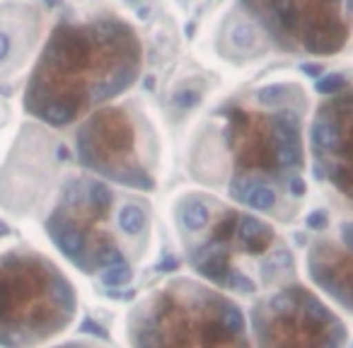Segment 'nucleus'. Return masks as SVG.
Returning a JSON list of instances; mask_svg holds the SVG:
<instances>
[{
    "instance_id": "obj_1",
    "label": "nucleus",
    "mask_w": 353,
    "mask_h": 348,
    "mask_svg": "<svg viewBox=\"0 0 353 348\" xmlns=\"http://www.w3.org/2000/svg\"><path fill=\"white\" fill-rule=\"evenodd\" d=\"M141 41L114 17L61 25L30 80L25 107L51 126H68L92 104L126 92L141 73Z\"/></svg>"
},
{
    "instance_id": "obj_12",
    "label": "nucleus",
    "mask_w": 353,
    "mask_h": 348,
    "mask_svg": "<svg viewBox=\"0 0 353 348\" xmlns=\"http://www.w3.org/2000/svg\"><path fill=\"white\" fill-rule=\"evenodd\" d=\"M235 237L245 252L261 254V252L269 249L271 242H274V227L261 223L259 218H254V216H240L237 218Z\"/></svg>"
},
{
    "instance_id": "obj_20",
    "label": "nucleus",
    "mask_w": 353,
    "mask_h": 348,
    "mask_svg": "<svg viewBox=\"0 0 353 348\" xmlns=\"http://www.w3.org/2000/svg\"><path fill=\"white\" fill-rule=\"evenodd\" d=\"M327 213H324V211H312V213H310V216H307V227H310V230H314V232H322L324 230V227H327Z\"/></svg>"
},
{
    "instance_id": "obj_22",
    "label": "nucleus",
    "mask_w": 353,
    "mask_h": 348,
    "mask_svg": "<svg viewBox=\"0 0 353 348\" xmlns=\"http://www.w3.org/2000/svg\"><path fill=\"white\" fill-rule=\"evenodd\" d=\"M83 331H90V334H97V336H104L102 327H97V324L90 322V319H85V322H83Z\"/></svg>"
},
{
    "instance_id": "obj_24",
    "label": "nucleus",
    "mask_w": 353,
    "mask_h": 348,
    "mask_svg": "<svg viewBox=\"0 0 353 348\" xmlns=\"http://www.w3.org/2000/svg\"><path fill=\"white\" fill-rule=\"evenodd\" d=\"M128 3H136V0H128Z\"/></svg>"
},
{
    "instance_id": "obj_2",
    "label": "nucleus",
    "mask_w": 353,
    "mask_h": 348,
    "mask_svg": "<svg viewBox=\"0 0 353 348\" xmlns=\"http://www.w3.org/2000/svg\"><path fill=\"white\" fill-rule=\"evenodd\" d=\"M75 317V293L44 256L0 254V346H32L63 331Z\"/></svg>"
},
{
    "instance_id": "obj_23",
    "label": "nucleus",
    "mask_w": 353,
    "mask_h": 348,
    "mask_svg": "<svg viewBox=\"0 0 353 348\" xmlns=\"http://www.w3.org/2000/svg\"><path fill=\"white\" fill-rule=\"evenodd\" d=\"M303 70H305L307 75H319V73H322V65H310V63H305V65H303Z\"/></svg>"
},
{
    "instance_id": "obj_10",
    "label": "nucleus",
    "mask_w": 353,
    "mask_h": 348,
    "mask_svg": "<svg viewBox=\"0 0 353 348\" xmlns=\"http://www.w3.org/2000/svg\"><path fill=\"white\" fill-rule=\"evenodd\" d=\"M310 278L336 303L353 309V221L341 223L336 242H317L307 254Z\"/></svg>"
},
{
    "instance_id": "obj_17",
    "label": "nucleus",
    "mask_w": 353,
    "mask_h": 348,
    "mask_svg": "<svg viewBox=\"0 0 353 348\" xmlns=\"http://www.w3.org/2000/svg\"><path fill=\"white\" fill-rule=\"evenodd\" d=\"M12 46H15V41H12V25L10 22H6V25L0 22V68L12 59Z\"/></svg>"
},
{
    "instance_id": "obj_16",
    "label": "nucleus",
    "mask_w": 353,
    "mask_h": 348,
    "mask_svg": "<svg viewBox=\"0 0 353 348\" xmlns=\"http://www.w3.org/2000/svg\"><path fill=\"white\" fill-rule=\"evenodd\" d=\"M230 39H232V44H235V49L252 51L256 46V32H254V27L247 25V22H235V27H232V32H230Z\"/></svg>"
},
{
    "instance_id": "obj_8",
    "label": "nucleus",
    "mask_w": 353,
    "mask_h": 348,
    "mask_svg": "<svg viewBox=\"0 0 353 348\" xmlns=\"http://www.w3.org/2000/svg\"><path fill=\"white\" fill-rule=\"evenodd\" d=\"M319 177L353 201V90L332 94L310 126Z\"/></svg>"
},
{
    "instance_id": "obj_11",
    "label": "nucleus",
    "mask_w": 353,
    "mask_h": 348,
    "mask_svg": "<svg viewBox=\"0 0 353 348\" xmlns=\"http://www.w3.org/2000/svg\"><path fill=\"white\" fill-rule=\"evenodd\" d=\"M230 194L254 211H271L276 206V192L261 179H254V174H237L230 184Z\"/></svg>"
},
{
    "instance_id": "obj_4",
    "label": "nucleus",
    "mask_w": 353,
    "mask_h": 348,
    "mask_svg": "<svg viewBox=\"0 0 353 348\" xmlns=\"http://www.w3.org/2000/svg\"><path fill=\"white\" fill-rule=\"evenodd\" d=\"M114 196L94 179H73L63 187L61 203L46 221L54 245L85 274L123 261V254L109 237L104 221Z\"/></svg>"
},
{
    "instance_id": "obj_9",
    "label": "nucleus",
    "mask_w": 353,
    "mask_h": 348,
    "mask_svg": "<svg viewBox=\"0 0 353 348\" xmlns=\"http://www.w3.org/2000/svg\"><path fill=\"white\" fill-rule=\"evenodd\" d=\"M228 143H230L232 160L240 167V174L254 177H274L283 172L281 165V141L274 128V114L247 112L242 107L225 109Z\"/></svg>"
},
{
    "instance_id": "obj_18",
    "label": "nucleus",
    "mask_w": 353,
    "mask_h": 348,
    "mask_svg": "<svg viewBox=\"0 0 353 348\" xmlns=\"http://www.w3.org/2000/svg\"><path fill=\"white\" fill-rule=\"evenodd\" d=\"M346 88V80L341 78V75H327V78H322L317 83V92H322V94H336V92H341V90Z\"/></svg>"
},
{
    "instance_id": "obj_13",
    "label": "nucleus",
    "mask_w": 353,
    "mask_h": 348,
    "mask_svg": "<svg viewBox=\"0 0 353 348\" xmlns=\"http://www.w3.org/2000/svg\"><path fill=\"white\" fill-rule=\"evenodd\" d=\"M211 218H213L211 206H208L203 198L192 196L179 203V221H182V225L187 227L189 232H199V230H203V227H208Z\"/></svg>"
},
{
    "instance_id": "obj_5",
    "label": "nucleus",
    "mask_w": 353,
    "mask_h": 348,
    "mask_svg": "<svg viewBox=\"0 0 353 348\" xmlns=\"http://www.w3.org/2000/svg\"><path fill=\"white\" fill-rule=\"evenodd\" d=\"M285 46L307 54H336L348 39L341 0H242Z\"/></svg>"
},
{
    "instance_id": "obj_19",
    "label": "nucleus",
    "mask_w": 353,
    "mask_h": 348,
    "mask_svg": "<svg viewBox=\"0 0 353 348\" xmlns=\"http://www.w3.org/2000/svg\"><path fill=\"white\" fill-rule=\"evenodd\" d=\"M199 104V92L196 90H179V92L174 94V107L179 109H192Z\"/></svg>"
},
{
    "instance_id": "obj_15",
    "label": "nucleus",
    "mask_w": 353,
    "mask_h": 348,
    "mask_svg": "<svg viewBox=\"0 0 353 348\" xmlns=\"http://www.w3.org/2000/svg\"><path fill=\"white\" fill-rule=\"evenodd\" d=\"M99 278H102V283L109 285V288H119V285H126L128 280H131V269H128L126 261H119V264L104 266Z\"/></svg>"
},
{
    "instance_id": "obj_3",
    "label": "nucleus",
    "mask_w": 353,
    "mask_h": 348,
    "mask_svg": "<svg viewBox=\"0 0 353 348\" xmlns=\"http://www.w3.org/2000/svg\"><path fill=\"white\" fill-rule=\"evenodd\" d=\"M133 343H201V346H245V317L223 295L179 280L155 295L133 314Z\"/></svg>"
},
{
    "instance_id": "obj_14",
    "label": "nucleus",
    "mask_w": 353,
    "mask_h": 348,
    "mask_svg": "<svg viewBox=\"0 0 353 348\" xmlns=\"http://www.w3.org/2000/svg\"><path fill=\"white\" fill-rule=\"evenodd\" d=\"M117 223L123 235H138V232L145 227V208L138 206V203H126V206L119 211Z\"/></svg>"
},
{
    "instance_id": "obj_6",
    "label": "nucleus",
    "mask_w": 353,
    "mask_h": 348,
    "mask_svg": "<svg viewBox=\"0 0 353 348\" xmlns=\"http://www.w3.org/2000/svg\"><path fill=\"white\" fill-rule=\"evenodd\" d=\"M252 327L259 346H336L343 341L341 322L305 288H285L261 300L252 312Z\"/></svg>"
},
{
    "instance_id": "obj_7",
    "label": "nucleus",
    "mask_w": 353,
    "mask_h": 348,
    "mask_svg": "<svg viewBox=\"0 0 353 348\" xmlns=\"http://www.w3.org/2000/svg\"><path fill=\"white\" fill-rule=\"evenodd\" d=\"M78 160L104 177L133 189H152L148 170L138 160L136 128L123 109H104L83 123L75 138Z\"/></svg>"
},
{
    "instance_id": "obj_21",
    "label": "nucleus",
    "mask_w": 353,
    "mask_h": 348,
    "mask_svg": "<svg viewBox=\"0 0 353 348\" xmlns=\"http://www.w3.org/2000/svg\"><path fill=\"white\" fill-rule=\"evenodd\" d=\"M288 187H290V194H295V196H303L305 194V182L300 174H293V177H290Z\"/></svg>"
}]
</instances>
